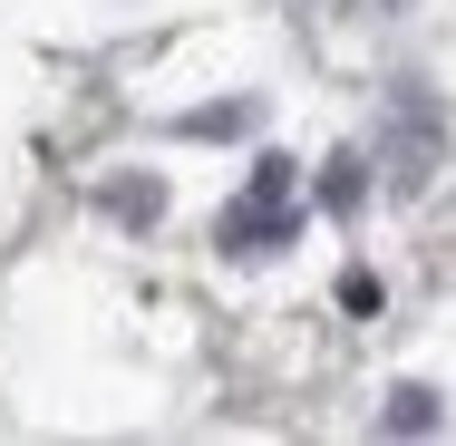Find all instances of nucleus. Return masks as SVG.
I'll use <instances>...</instances> for the list:
<instances>
[{"mask_svg":"<svg viewBox=\"0 0 456 446\" xmlns=\"http://www.w3.org/2000/svg\"><path fill=\"white\" fill-rule=\"evenodd\" d=\"M281 223H291V166H263V175H253V194H243V204L224 214V243L263 253V243H273Z\"/></svg>","mask_w":456,"mask_h":446,"instance_id":"obj_1","label":"nucleus"}]
</instances>
